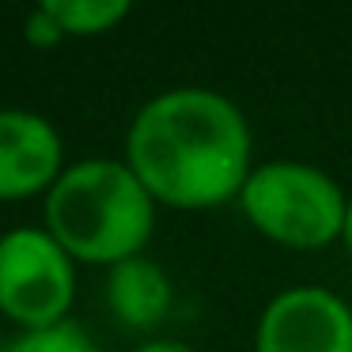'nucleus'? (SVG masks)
I'll use <instances>...</instances> for the list:
<instances>
[{"instance_id": "1a4fd4ad", "label": "nucleus", "mask_w": 352, "mask_h": 352, "mask_svg": "<svg viewBox=\"0 0 352 352\" xmlns=\"http://www.w3.org/2000/svg\"><path fill=\"white\" fill-rule=\"evenodd\" d=\"M0 352H102V349L80 322L65 318L46 329H19L16 337L0 344Z\"/></svg>"}, {"instance_id": "f03ea898", "label": "nucleus", "mask_w": 352, "mask_h": 352, "mask_svg": "<svg viewBox=\"0 0 352 352\" xmlns=\"http://www.w3.org/2000/svg\"><path fill=\"white\" fill-rule=\"evenodd\" d=\"M155 197L125 160H80L61 170L42 205V228L84 265L140 258L155 231Z\"/></svg>"}, {"instance_id": "f257e3e1", "label": "nucleus", "mask_w": 352, "mask_h": 352, "mask_svg": "<svg viewBox=\"0 0 352 352\" xmlns=\"http://www.w3.org/2000/svg\"><path fill=\"white\" fill-rule=\"evenodd\" d=\"M125 163L167 208H220L254 175V133L235 99L216 87H167L133 114Z\"/></svg>"}, {"instance_id": "39448f33", "label": "nucleus", "mask_w": 352, "mask_h": 352, "mask_svg": "<svg viewBox=\"0 0 352 352\" xmlns=\"http://www.w3.org/2000/svg\"><path fill=\"white\" fill-rule=\"evenodd\" d=\"M254 352H352V303L322 284H296L265 303Z\"/></svg>"}, {"instance_id": "7ed1b4c3", "label": "nucleus", "mask_w": 352, "mask_h": 352, "mask_svg": "<svg viewBox=\"0 0 352 352\" xmlns=\"http://www.w3.org/2000/svg\"><path fill=\"white\" fill-rule=\"evenodd\" d=\"M239 208L261 239L284 250H326L344 235L349 193L314 163L269 160L246 178Z\"/></svg>"}, {"instance_id": "0eeeda50", "label": "nucleus", "mask_w": 352, "mask_h": 352, "mask_svg": "<svg viewBox=\"0 0 352 352\" xmlns=\"http://www.w3.org/2000/svg\"><path fill=\"white\" fill-rule=\"evenodd\" d=\"M175 288L160 261L148 254L107 269V307L125 329H155L170 314Z\"/></svg>"}, {"instance_id": "6e6552de", "label": "nucleus", "mask_w": 352, "mask_h": 352, "mask_svg": "<svg viewBox=\"0 0 352 352\" xmlns=\"http://www.w3.org/2000/svg\"><path fill=\"white\" fill-rule=\"evenodd\" d=\"M46 12L61 23L65 38H95L129 16V0H42Z\"/></svg>"}, {"instance_id": "9b49d317", "label": "nucleus", "mask_w": 352, "mask_h": 352, "mask_svg": "<svg viewBox=\"0 0 352 352\" xmlns=\"http://www.w3.org/2000/svg\"><path fill=\"white\" fill-rule=\"evenodd\" d=\"M133 352H193V349H190V344H182V341H170V337H152V341L137 344Z\"/></svg>"}, {"instance_id": "423d86ee", "label": "nucleus", "mask_w": 352, "mask_h": 352, "mask_svg": "<svg viewBox=\"0 0 352 352\" xmlns=\"http://www.w3.org/2000/svg\"><path fill=\"white\" fill-rule=\"evenodd\" d=\"M65 170V144L54 122L34 110H0V201L46 197Z\"/></svg>"}, {"instance_id": "f8f14e48", "label": "nucleus", "mask_w": 352, "mask_h": 352, "mask_svg": "<svg viewBox=\"0 0 352 352\" xmlns=\"http://www.w3.org/2000/svg\"><path fill=\"white\" fill-rule=\"evenodd\" d=\"M341 243H344V250L352 254V193H349V220H344V235H341Z\"/></svg>"}, {"instance_id": "9d476101", "label": "nucleus", "mask_w": 352, "mask_h": 352, "mask_svg": "<svg viewBox=\"0 0 352 352\" xmlns=\"http://www.w3.org/2000/svg\"><path fill=\"white\" fill-rule=\"evenodd\" d=\"M23 38H27V46H34V50H54V46L65 42V31H61V23L46 12V4H38V8L23 19Z\"/></svg>"}, {"instance_id": "20e7f679", "label": "nucleus", "mask_w": 352, "mask_h": 352, "mask_svg": "<svg viewBox=\"0 0 352 352\" xmlns=\"http://www.w3.org/2000/svg\"><path fill=\"white\" fill-rule=\"evenodd\" d=\"M76 299V261L46 228L0 235V314L19 329H46L69 318Z\"/></svg>"}]
</instances>
